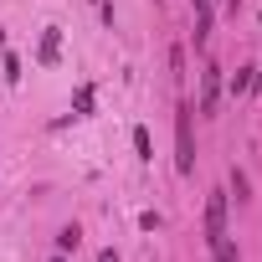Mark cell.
Segmentation results:
<instances>
[{"label": "cell", "instance_id": "cell-2", "mask_svg": "<svg viewBox=\"0 0 262 262\" xmlns=\"http://www.w3.org/2000/svg\"><path fill=\"white\" fill-rule=\"evenodd\" d=\"M216 108H221V67L206 62V67H201V113L211 118Z\"/></svg>", "mask_w": 262, "mask_h": 262}, {"label": "cell", "instance_id": "cell-3", "mask_svg": "<svg viewBox=\"0 0 262 262\" xmlns=\"http://www.w3.org/2000/svg\"><path fill=\"white\" fill-rule=\"evenodd\" d=\"M226 236V190H211V201H206V242L216 247Z\"/></svg>", "mask_w": 262, "mask_h": 262}, {"label": "cell", "instance_id": "cell-6", "mask_svg": "<svg viewBox=\"0 0 262 262\" xmlns=\"http://www.w3.org/2000/svg\"><path fill=\"white\" fill-rule=\"evenodd\" d=\"M134 149H139V160H155V144H149V128H134Z\"/></svg>", "mask_w": 262, "mask_h": 262}, {"label": "cell", "instance_id": "cell-8", "mask_svg": "<svg viewBox=\"0 0 262 262\" xmlns=\"http://www.w3.org/2000/svg\"><path fill=\"white\" fill-rule=\"evenodd\" d=\"M231 190H236V201H252V185H247L242 170H231Z\"/></svg>", "mask_w": 262, "mask_h": 262}, {"label": "cell", "instance_id": "cell-10", "mask_svg": "<svg viewBox=\"0 0 262 262\" xmlns=\"http://www.w3.org/2000/svg\"><path fill=\"white\" fill-rule=\"evenodd\" d=\"M247 88H252V67H242V72L231 77V93H247Z\"/></svg>", "mask_w": 262, "mask_h": 262}, {"label": "cell", "instance_id": "cell-12", "mask_svg": "<svg viewBox=\"0 0 262 262\" xmlns=\"http://www.w3.org/2000/svg\"><path fill=\"white\" fill-rule=\"evenodd\" d=\"M57 262H62V257H57Z\"/></svg>", "mask_w": 262, "mask_h": 262}, {"label": "cell", "instance_id": "cell-5", "mask_svg": "<svg viewBox=\"0 0 262 262\" xmlns=\"http://www.w3.org/2000/svg\"><path fill=\"white\" fill-rule=\"evenodd\" d=\"M170 77H175V82L185 77V47H180V41L170 47Z\"/></svg>", "mask_w": 262, "mask_h": 262}, {"label": "cell", "instance_id": "cell-7", "mask_svg": "<svg viewBox=\"0 0 262 262\" xmlns=\"http://www.w3.org/2000/svg\"><path fill=\"white\" fill-rule=\"evenodd\" d=\"M77 242H82V231H77V226H62V236H57V247H62V252H77Z\"/></svg>", "mask_w": 262, "mask_h": 262}, {"label": "cell", "instance_id": "cell-4", "mask_svg": "<svg viewBox=\"0 0 262 262\" xmlns=\"http://www.w3.org/2000/svg\"><path fill=\"white\" fill-rule=\"evenodd\" d=\"M57 57H62V26H47V36H41V47H36V62L52 67Z\"/></svg>", "mask_w": 262, "mask_h": 262}, {"label": "cell", "instance_id": "cell-9", "mask_svg": "<svg viewBox=\"0 0 262 262\" xmlns=\"http://www.w3.org/2000/svg\"><path fill=\"white\" fill-rule=\"evenodd\" d=\"M216 262H242V257H236V242L221 236V242H216Z\"/></svg>", "mask_w": 262, "mask_h": 262}, {"label": "cell", "instance_id": "cell-1", "mask_svg": "<svg viewBox=\"0 0 262 262\" xmlns=\"http://www.w3.org/2000/svg\"><path fill=\"white\" fill-rule=\"evenodd\" d=\"M195 103H180L175 108V170L180 175H190L195 170Z\"/></svg>", "mask_w": 262, "mask_h": 262}, {"label": "cell", "instance_id": "cell-11", "mask_svg": "<svg viewBox=\"0 0 262 262\" xmlns=\"http://www.w3.org/2000/svg\"><path fill=\"white\" fill-rule=\"evenodd\" d=\"M0 36H6V31H0Z\"/></svg>", "mask_w": 262, "mask_h": 262}]
</instances>
